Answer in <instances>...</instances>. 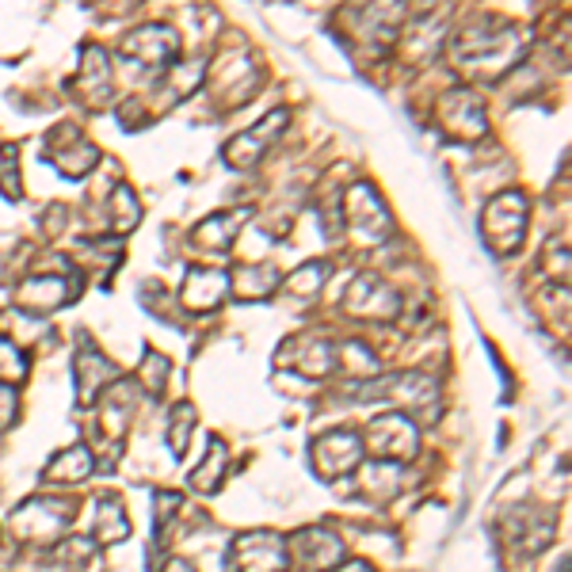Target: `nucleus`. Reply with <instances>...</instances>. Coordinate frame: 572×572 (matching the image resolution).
<instances>
[{
  "mask_svg": "<svg viewBox=\"0 0 572 572\" xmlns=\"http://www.w3.org/2000/svg\"><path fill=\"white\" fill-rule=\"evenodd\" d=\"M523 27L515 23H493L485 20L481 27H466V31L454 39V58L462 61V69H473V73H496V69H507L515 58L523 53Z\"/></svg>",
  "mask_w": 572,
  "mask_h": 572,
  "instance_id": "nucleus-1",
  "label": "nucleus"
},
{
  "mask_svg": "<svg viewBox=\"0 0 572 572\" xmlns=\"http://www.w3.org/2000/svg\"><path fill=\"white\" fill-rule=\"evenodd\" d=\"M526 214H531V203H526L523 191H500L489 203L485 218H481V234H485L493 253L500 256L520 253L526 240Z\"/></svg>",
  "mask_w": 572,
  "mask_h": 572,
  "instance_id": "nucleus-2",
  "label": "nucleus"
},
{
  "mask_svg": "<svg viewBox=\"0 0 572 572\" xmlns=\"http://www.w3.org/2000/svg\"><path fill=\"white\" fill-rule=\"evenodd\" d=\"M363 440V451H371L374 458L401 466V462H413L420 451V427L416 420H408L405 413H382L371 420Z\"/></svg>",
  "mask_w": 572,
  "mask_h": 572,
  "instance_id": "nucleus-3",
  "label": "nucleus"
},
{
  "mask_svg": "<svg viewBox=\"0 0 572 572\" xmlns=\"http://www.w3.org/2000/svg\"><path fill=\"white\" fill-rule=\"evenodd\" d=\"M339 214H344L347 234L363 240V245H378V240H386L393 234V218L386 203L378 199V191L371 184L347 187V195L339 199Z\"/></svg>",
  "mask_w": 572,
  "mask_h": 572,
  "instance_id": "nucleus-4",
  "label": "nucleus"
},
{
  "mask_svg": "<svg viewBox=\"0 0 572 572\" xmlns=\"http://www.w3.org/2000/svg\"><path fill=\"white\" fill-rule=\"evenodd\" d=\"M286 569H290V553H286V539L275 531H245L226 550V572H286Z\"/></svg>",
  "mask_w": 572,
  "mask_h": 572,
  "instance_id": "nucleus-5",
  "label": "nucleus"
},
{
  "mask_svg": "<svg viewBox=\"0 0 572 572\" xmlns=\"http://www.w3.org/2000/svg\"><path fill=\"white\" fill-rule=\"evenodd\" d=\"M77 504L73 500H61V496H31L23 500L20 507H16L12 515V526L20 539H39V542H50L58 539L61 531L69 526V520H73Z\"/></svg>",
  "mask_w": 572,
  "mask_h": 572,
  "instance_id": "nucleus-6",
  "label": "nucleus"
},
{
  "mask_svg": "<svg viewBox=\"0 0 572 572\" xmlns=\"http://www.w3.org/2000/svg\"><path fill=\"white\" fill-rule=\"evenodd\" d=\"M363 454H366L363 440L355 432H325L309 446L313 473H317L320 481L352 477V473L363 466Z\"/></svg>",
  "mask_w": 572,
  "mask_h": 572,
  "instance_id": "nucleus-7",
  "label": "nucleus"
},
{
  "mask_svg": "<svg viewBox=\"0 0 572 572\" xmlns=\"http://www.w3.org/2000/svg\"><path fill=\"white\" fill-rule=\"evenodd\" d=\"M339 309L352 317H371V320H393L401 313V294L393 290L378 275H355L347 290L339 294Z\"/></svg>",
  "mask_w": 572,
  "mask_h": 572,
  "instance_id": "nucleus-8",
  "label": "nucleus"
},
{
  "mask_svg": "<svg viewBox=\"0 0 572 572\" xmlns=\"http://www.w3.org/2000/svg\"><path fill=\"white\" fill-rule=\"evenodd\" d=\"M500 539H504L507 553L534 558L553 542V515L542 512V507H515L500 523Z\"/></svg>",
  "mask_w": 572,
  "mask_h": 572,
  "instance_id": "nucleus-9",
  "label": "nucleus"
},
{
  "mask_svg": "<svg viewBox=\"0 0 572 572\" xmlns=\"http://www.w3.org/2000/svg\"><path fill=\"white\" fill-rule=\"evenodd\" d=\"M130 416H134V386L127 378H119L100 397V420H96V440L107 443V470L119 462L122 435H127L130 427Z\"/></svg>",
  "mask_w": 572,
  "mask_h": 572,
  "instance_id": "nucleus-10",
  "label": "nucleus"
},
{
  "mask_svg": "<svg viewBox=\"0 0 572 572\" xmlns=\"http://www.w3.org/2000/svg\"><path fill=\"white\" fill-rule=\"evenodd\" d=\"M290 561H298L302 572H336L344 565V539L328 526H302L286 542Z\"/></svg>",
  "mask_w": 572,
  "mask_h": 572,
  "instance_id": "nucleus-11",
  "label": "nucleus"
},
{
  "mask_svg": "<svg viewBox=\"0 0 572 572\" xmlns=\"http://www.w3.org/2000/svg\"><path fill=\"white\" fill-rule=\"evenodd\" d=\"M435 115H440L443 130L451 134V138L477 141L489 134L485 100H481L477 92H470V88H454V92H446L440 100V107H435Z\"/></svg>",
  "mask_w": 572,
  "mask_h": 572,
  "instance_id": "nucleus-12",
  "label": "nucleus"
},
{
  "mask_svg": "<svg viewBox=\"0 0 572 572\" xmlns=\"http://www.w3.org/2000/svg\"><path fill=\"white\" fill-rule=\"evenodd\" d=\"M122 53L138 61L141 69H160V73H165V69L176 66V58H180V34H176L172 27L146 23L122 39Z\"/></svg>",
  "mask_w": 572,
  "mask_h": 572,
  "instance_id": "nucleus-13",
  "label": "nucleus"
},
{
  "mask_svg": "<svg viewBox=\"0 0 572 572\" xmlns=\"http://www.w3.org/2000/svg\"><path fill=\"white\" fill-rule=\"evenodd\" d=\"M77 294H80V279H73V275H34V279H23L16 286L12 302L23 313H58Z\"/></svg>",
  "mask_w": 572,
  "mask_h": 572,
  "instance_id": "nucleus-14",
  "label": "nucleus"
},
{
  "mask_svg": "<svg viewBox=\"0 0 572 572\" xmlns=\"http://www.w3.org/2000/svg\"><path fill=\"white\" fill-rule=\"evenodd\" d=\"M286 122H290V115L283 111V107H275L272 115H264L260 122H256L253 130L237 134V138L226 141V149H221V157H226V165L234 168H253L256 160H260L267 149L275 146V138L286 130Z\"/></svg>",
  "mask_w": 572,
  "mask_h": 572,
  "instance_id": "nucleus-15",
  "label": "nucleus"
},
{
  "mask_svg": "<svg viewBox=\"0 0 572 572\" xmlns=\"http://www.w3.org/2000/svg\"><path fill=\"white\" fill-rule=\"evenodd\" d=\"M119 382V371L107 355L96 352L92 344H80L77 359H73V389H77V405L88 408L96 405V397H103L107 389Z\"/></svg>",
  "mask_w": 572,
  "mask_h": 572,
  "instance_id": "nucleus-16",
  "label": "nucleus"
},
{
  "mask_svg": "<svg viewBox=\"0 0 572 572\" xmlns=\"http://www.w3.org/2000/svg\"><path fill=\"white\" fill-rule=\"evenodd\" d=\"M50 160L69 176V180H80V176H88L96 165H100V149H96L80 130L61 127L50 134Z\"/></svg>",
  "mask_w": 572,
  "mask_h": 572,
  "instance_id": "nucleus-17",
  "label": "nucleus"
},
{
  "mask_svg": "<svg viewBox=\"0 0 572 572\" xmlns=\"http://www.w3.org/2000/svg\"><path fill=\"white\" fill-rule=\"evenodd\" d=\"M218 73H214V92H218V103L221 107H240L253 96V85H256V66L245 50H234V53H221L218 61Z\"/></svg>",
  "mask_w": 572,
  "mask_h": 572,
  "instance_id": "nucleus-18",
  "label": "nucleus"
},
{
  "mask_svg": "<svg viewBox=\"0 0 572 572\" xmlns=\"http://www.w3.org/2000/svg\"><path fill=\"white\" fill-rule=\"evenodd\" d=\"M248 210H226V214H210L199 226L191 229V245L203 256H229L234 253V240L245 226Z\"/></svg>",
  "mask_w": 572,
  "mask_h": 572,
  "instance_id": "nucleus-19",
  "label": "nucleus"
},
{
  "mask_svg": "<svg viewBox=\"0 0 572 572\" xmlns=\"http://www.w3.org/2000/svg\"><path fill=\"white\" fill-rule=\"evenodd\" d=\"M279 363L302 374H313V378H328L336 371V344L317 336H294V344L279 352Z\"/></svg>",
  "mask_w": 572,
  "mask_h": 572,
  "instance_id": "nucleus-20",
  "label": "nucleus"
},
{
  "mask_svg": "<svg viewBox=\"0 0 572 572\" xmlns=\"http://www.w3.org/2000/svg\"><path fill=\"white\" fill-rule=\"evenodd\" d=\"M73 92L88 107H103L111 100V66H107V53L100 47L80 50V73L73 77Z\"/></svg>",
  "mask_w": 572,
  "mask_h": 572,
  "instance_id": "nucleus-21",
  "label": "nucleus"
},
{
  "mask_svg": "<svg viewBox=\"0 0 572 572\" xmlns=\"http://www.w3.org/2000/svg\"><path fill=\"white\" fill-rule=\"evenodd\" d=\"M229 275L221 267H191L184 279V306L191 313H210L226 302Z\"/></svg>",
  "mask_w": 572,
  "mask_h": 572,
  "instance_id": "nucleus-22",
  "label": "nucleus"
},
{
  "mask_svg": "<svg viewBox=\"0 0 572 572\" xmlns=\"http://www.w3.org/2000/svg\"><path fill=\"white\" fill-rule=\"evenodd\" d=\"M279 286H283V275L275 272L272 264H245L229 275V290H234L240 302H267Z\"/></svg>",
  "mask_w": 572,
  "mask_h": 572,
  "instance_id": "nucleus-23",
  "label": "nucleus"
},
{
  "mask_svg": "<svg viewBox=\"0 0 572 572\" xmlns=\"http://www.w3.org/2000/svg\"><path fill=\"white\" fill-rule=\"evenodd\" d=\"M96 473V458L85 443L69 446V451H58L50 458V466L42 470V481H53V485H77V481L92 477Z\"/></svg>",
  "mask_w": 572,
  "mask_h": 572,
  "instance_id": "nucleus-24",
  "label": "nucleus"
},
{
  "mask_svg": "<svg viewBox=\"0 0 572 572\" xmlns=\"http://www.w3.org/2000/svg\"><path fill=\"white\" fill-rule=\"evenodd\" d=\"M203 80H207V66H199V61H191V66H180V61H176V66H168L157 80V96H165L160 107L168 111V107L184 103Z\"/></svg>",
  "mask_w": 572,
  "mask_h": 572,
  "instance_id": "nucleus-25",
  "label": "nucleus"
},
{
  "mask_svg": "<svg viewBox=\"0 0 572 572\" xmlns=\"http://www.w3.org/2000/svg\"><path fill=\"white\" fill-rule=\"evenodd\" d=\"M92 539L100 546H119V542L130 539V515L122 507L119 496H100L96 500V531Z\"/></svg>",
  "mask_w": 572,
  "mask_h": 572,
  "instance_id": "nucleus-26",
  "label": "nucleus"
},
{
  "mask_svg": "<svg viewBox=\"0 0 572 572\" xmlns=\"http://www.w3.org/2000/svg\"><path fill=\"white\" fill-rule=\"evenodd\" d=\"M226 462H229V451L221 440H210L207 446V458H203V466L191 470V477H187V485L195 489V493L203 496H214L221 489V477H226Z\"/></svg>",
  "mask_w": 572,
  "mask_h": 572,
  "instance_id": "nucleus-27",
  "label": "nucleus"
},
{
  "mask_svg": "<svg viewBox=\"0 0 572 572\" xmlns=\"http://www.w3.org/2000/svg\"><path fill=\"white\" fill-rule=\"evenodd\" d=\"M191 427H195V408H191V401H180V405L172 408V416H168V435H165L172 458H184V454H187Z\"/></svg>",
  "mask_w": 572,
  "mask_h": 572,
  "instance_id": "nucleus-28",
  "label": "nucleus"
},
{
  "mask_svg": "<svg viewBox=\"0 0 572 572\" xmlns=\"http://www.w3.org/2000/svg\"><path fill=\"white\" fill-rule=\"evenodd\" d=\"M325 275H328V264H320V260L317 264H302L294 275H286L279 290L294 294V298H313V294L325 286Z\"/></svg>",
  "mask_w": 572,
  "mask_h": 572,
  "instance_id": "nucleus-29",
  "label": "nucleus"
},
{
  "mask_svg": "<svg viewBox=\"0 0 572 572\" xmlns=\"http://www.w3.org/2000/svg\"><path fill=\"white\" fill-rule=\"evenodd\" d=\"M107 218H111V229L115 234H127L141 221V207L138 199H134L130 187H115L111 191V210H107Z\"/></svg>",
  "mask_w": 572,
  "mask_h": 572,
  "instance_id": "nucleus-30",
  "label": "nucleus"
},
{
  "mask_svg": "<svg viewBox=\"0 0 572 572\" xmlns=\"http://www.w3.org/2000/svg\"><path fill=\"white\" fill-rule=\"evenodd\" d=\"M27 371H31V359L20 352V347L12 344V339L0 336V382H12V386H20V382L27 378Z\"/></svg>",
  "mask_w": 572,
  "mask_h": 572,
  "instance_id": "nucleus-31",
  "label": "nucleus"
},
{
  "mask_svg": "<svg viewBox=\"0 0 572 572\" xmlns=\"http://www.w3.org/2000/svg\"><path fill=\"white\" fill-rule=\"evenodd\" d=\"M0 191L8 199H20L23 195V184H20V157H16V146H4L0 149Z\"/></svg>",
  "mask_w": 572,
  "mask_h": 572,
  "instance_id": "nucleus-32",
  "label": "nucleus"
},
{
  "mask_svg": "<svg viewBox=\"0 0 572 572\" xmlns=\"http://www.w3.org/2000/svg\"><path fill=\"white\" fill-rule=\"evenodd\" d=\"M141 382H146V389L154 397H160V389L168 382V359L160 352H146V359H141Z\"/></svg>",
  "mask_w": 572,
  "mask_h": 572,
  "instance_id": "nucleus-33",
  "label": "nucleus"
},
{
  "mask_svg": "<svg viewBox=\"0 0 572 572\" xmlns=\"http://www.w3.org/2000/svg\"><path fill=\"white\" fill-rule=\"evenodd\" d=\"M16 416H20V397H16L12 386L0 382V432H8L16 424Z\"/></svg>",
  "mask_w": 572,
  "mask_h": 572,
  "instance_id": "nucleus-34",
  "label": "nucleus"
},
{
  "mask_svg": "<svg viewBox=\"0 0 572 572\" xmlns=\"http://www.w3.org/2000/svg\"><path fill=\"white\" fill-rule=\"evenodd\" d=\"M157 572H195V569H191V561H187V558H168Z\"/></svg>",
  "mask_w": 572,
  "mask_h": 572,
  "instance_id": "nucleus-35",
  "label": "nucleus"
},
{
  "mask_svg": "<svg viewBox=\"0 0 572 572\" xmlns=\"http://www.w3.org/2000/svg\"><path fill=\"white\" fill-rule=\"evenodd\" d=\"M336 572H374V569L366 565V561H344V565H339Z\"/></svg>",
  "mask_w": 572,
  "mask_h": 572,
  "instance_id": "nucleus-36",
  "label": "nucleus"
}]
</instances>
